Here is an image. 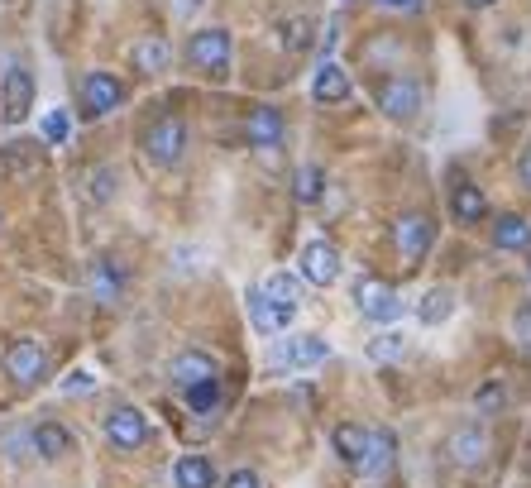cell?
Listing matches in <instances>:
<instances>
[{"mask_svg":"<svg viewBox=\"0 0 531 488\" xmlns=\"http://www.w3.org/2000/svg\"><path fill=\"white\" fill-rule=\"evenodd\" d=\"M230 29H197L192 39H187V63L201 67V72H211V77H221L225 67H230Z\"/></svg>","mask_w":531,"mask_h":488,"instance_id":"1","label":"cell"},{"mask_svg":"<svg viewBox=\"0 0 531 488\" xmlns=\"http://www.w3.org/2000/svg\"><path fill=\"white\" fill-rule=\"evenodd\" d=\"M354 307L364 311L369 321L388 326V321L402 316V297H398V288L383 283V278H359V283H354Z\"/></svg>","mask_w":531,"mask_h":488,"instance_id":"2","label":"cell"},{"mask_svg":"<svg viewBox=\"0 0 531 488\" xmlns=\"http://www.w3.org/2000/svg\"><path fill=\"white\" fill-rule=\"evenodd\" d=\"M5 374L15 378L20 388H39L48 378V355L39 340H10V350H5Z\"/></svg>","mask_w":531,"mask_h":488,"instance_id":"3","label":"cell"},{"mask_svg":"<svg viewBox=\"0 0 531 488\" xmlns=\"http://www.w3.org/2000/svg\"><path fill=\"white\" fill-rule=\"evenodd\" d=\"M182 149H187V125L177 115H158L154 125H149V134H144V154L168 168V163L182 158Z\"/></svg>","mask_w":531,"mask_h":488,"instance_id":"4","label":"cell"},{"mask_svg":"<svg viewBox=\"0 0 531 488\" xmlns=\"http://www.w3.org/2000/svg\"><path fill=\"white\" fill-rule=\"evenodd\" d=\"M374 101H378V111L388 115V120H412V115L421 111V87L412 82V77H388V82H378L374 91Z\"/></svg>","mask_w":531,"mask_h":488,"instance_id":"5","label":"cell"},{"mask_svg":"<svg viewBox=\"0 0 531 488\" xmlns=\"http://www.w3.org/2000/svg\"><path fill=\"white\" fill-rule=\"evenodd\" d=\"M120 101H125V87L115 82L111 72H87V77H82V115H87V120L111 115Z\"/></svg>","mask_w":531,"mask_h":488,"instance_id":"6","label":"cell"},{"mask_svg":"<svg viewBox=\"0 0 531 488\" xmlns=\"http://www.w3.org/2000/svg\"><path fill=\"white\" fill-rule=\"evenodd\" d=\"M393 240H398L402 259L417 264V259H426V249H431V240H436V225H431V216H421V211H407V216L393 225Z\"/></svg>","mask_w":531,"mask_h":488,"instance_id":"7","label":"cell"},{"mask_svg":"<svg viewBox=\"0 0 531 488\" xmlns=\"http://www.w3.org/2000/svg\"><path fill=\"white\" fill-rule=\"evenodd\" d=\"M326 355H331V345L321 335H292L273 350V364L278 369H316V364H326Z\"/></svg>","mask_w":531,"mask_h":488,"instance_id":"8","label":"cell"},{"mask_svg":"<svg viewBox=\"0 0 531 488\" xmlns=\"http://www.w3.org/2000/svg\"><path fill=\"white\" fill-rule=\"evenodd\" d=\"M168 374H173V383L182 388V393H192V388H201V383H216L221 364L206 355V350H182V355L168 364Z\"/></svg>","mask_w":531,"mask_h":488,"instance_id":"9","label":"cell"},{"mask_svg":"<svg viewBox=\"0 0 531 488\" xmlns=\"http://www.w3.org/2000/svg\"><path fill=\"white\" fill-rule=\"evenodd\" d=\"M106 441H111L115 450H139V445L149 441L144 412H139V407H115L111 417H106Z\"/></svg>","mask_w":531,"mask_h":488,"instance_id":"10","label":"cell"},{"mask_svg":"<svg viewBox=\"0 0 531 488\" xmlns=\"http://www.w3.org/2000/svg\"><path fill=\"white\" fill-rule=\"evenodd\" d=\"M0 106H5V125H20L24 115H29V106H34V77H29V67H10L5 72Z\"/></svg>","mask_w":531,"mask_h":488,"instance_id":"11","label":"cell"},{"mask_svg":"<svg viewBox=\"0 0 531 488\" xmlns=\"http://www.w3.org/2000/svg\"><path fill=\"white\" fill-rule=\"evenodd\" d=\"M302 278L316 283V288H331L335 278H340V254H335V244L311 240L307 249H302Z\"/></svg>","mask_w":531,"mask_h":488,"instance_id":"12","label":"cell"},{"mask_svg":"<svg viewBox=\"0 0 531 488\" xmlns=\"http://www.w3.org/2000/svg\"><path fill=\"white\" fill-rule=\"evenodd\" d=\"M283 111L278 106H254L249 111V120H244V134H249V144L254 149H278L283 144Z\"/></svg>","mask_w":531,"mask_h":488,"instance_id":"13","label":"cell"},{"mask_svg":"<svg viewBox=\"0 0 531 488\" xmlns=\"http://www.w3.org/2000/svg\"><path fill=\"white\" fill-rule=\"evenodd\" d=\"M244 302H249V321H254V331H259V335H278V331H288L292 316H297V311L278 307V302H268V297H264L259 288L244 292Z\"/></svg>","mask_w":531,"mask_h":488,"instance_id":"14","label":"cell"},{"mask_svg":"<svg viewBox=\"0 0 531 488\" xmlns=\"http://www.w3.org/2000/svg\"><path fill=\"white\" fill-rule=\"evenodd\" d=\"M311 96H316L321 106H340V101H350V77H345V67H340V63H321V67H316V77H311Z\"/></svg>","mask_w":531,"mask_h":488,"instance_id":"15","label":"cell"},{"mask_svg":"<svg viewBox=\"0 0 531 488\" xmlns=\"http://www.w3.org/2000/svg\"><path fill=\"white\" fill-rule=\"evenodd\" d=\"M484 455H488V436L479 431V426H460V431L450 436V460H455L460 469L484 465Z\"/></svg>","mask_w":531,"mask_h":488,"instance_id":"16","label":"cell"},{"mask_svg":"<svg viewBox=\"0 0 531 488\" xmlns=\"http://www.w3.org/2000/svg\"><path fill=\"white\" fill-rule=\"evenodd\" d=\"M173 484L177 488H216V469H211V460H201V455H182L173 465Z\"/></svg>","mask_w":531,"mask_h":488,"instance_id":"17","label":"cell"},{"mask_svg":"<svg viewBox=\"0 0 531 488\" xmlns=\"http://www.w3.org/2000/svg\"><path fill=\"white\" fill-rule=\"evenodd\" d=\"M29 436H34V450H39L44 460H63L67 450H72V431H67V426H58V422L34 426Z\"/></svg>","mask_w":531,"mask_h":488,"instance_id":"18","label":"cell"},{"mask_svg":"<svg viewBox=\"0 0 531 488\" xmlns=\"http://www.w3.org/2000/svg\"><path fill=\"white\" fill-rule=\"evenodd\" d=\"M450 211H455V221L474 225V221H484L488 201H484V192H479V187H474V182H460V187H455V192H450Z\"/></svg>","mask_w":531,"mask_h":488,"instance_id":"19","label":"cell"},{"mask_svg":"<svg viewBox=\"0 0 531 488\" xmlns=\"http://www.w3.org/2000/svg\"><path fill=\"white\" fill-rule=\"evenodd\" d=\"M364 445H369V431L364 426H354V422H345V426H335V455L345 460V465H364Z\"/></svg>","mask_w":531,"mask_h":488,"instance_id":"20","label":"cell"},{"mask_svg":"<svg viewBox=\"0 0 531 488\" xmlns=\"http://www.w3.org/2000/svg\"><path fill=\"white\" fill-rule=\"evenodd\" d=\"M134 67H139V72H163V67L173 63V48H168V39H154V34H149V39H139V44H134Z\"/></svg>","mask_w":531,"mask_h":488,"instance_id":"21","label":"cell"},{"mask_svg":"<svg viewBox=\"0 0 531 488\" xmlns=\"http://www.w3.org/2000/svg\"><path fill=\"white\" fill-rule=\"evenodd\" d=\"M493 244H498V249H531V221L527 216H498Z\"/></svg>","mask_w":531,"mask_h":488,"instance_id":"22","label":"cell"},{"mask_svg":"<svg viewBox=\"0 0 531 488\" xmlns=\"http://www.w3.org/2000/svg\"><path fill=\"white\" fill-rule=\"evenodd\" d=\"M393 431H369V445H364V474H383V469L393 465Z\"/></svg>","mask_w":531,"mask_h":488,"instance_id":"23","label":"cell"},{"mask_svg":"<svg viewBox=\"0 0 531 488\" xmlns=\"http://www.w3.org/2000/svg\"><path fill=\"white\" fill-rule=\"evenodd\" d=\"M91 288H96V302L111 307V302H120V292H125V278H120L106 259H96V264H91Z\"/></svg>","mask_w":531,"mask_h":488,"instance_id":"24","label":"cell"},{"mask_svg":"<svg viewBox=\"0 0 531 488\" xmlns=\"http://www.w3.org/2000/svg\"><path fill=\"white\" fill-rule=\"evenodd\" d=\"M268 297V302H278V307H288L297 311V297H302V283L292 278V273H268L264 278V288H259Z\"/></svg>","mask_w":531,"mask_h":488,"instance_id":"25","label":"cell"},{"mask_svg":"<svg viewBox=\"0 0 531 488\" xmlns=\"http://www.w3.org/2000/svg\"><path fill=\"white\" fill-rule=\"evenodd\" d=\"M450 311H455V292H450V288H431V292H426V297L417 302V316L426 321V326H441Z\"/></svg>","mask_w":531,"mask_h":488,"instance_id":"26","label":"cell"},{"mask_svg":"<svg viewBox=\"0 0 531 488\" xmlns=\"http://www.w3.org/2000/svg\"><path fill=\"white\" fill-rule=\"evenodd\" d=\"M321 192H326V173H321L316 163H307V168H297V182H292V197L302 201V206H311V201H321Z\"/></svg>","mask_w":531,"mask_h":488,"instance_id":"27","label":"cell"},{"mask_svg":"<svg viewBox=\"0 0 531 488\" xmlns=\"http://www.w3.org/2000/svg\"><path fill=\"white\" fill-rule=\"evenodd\" d=\"M402 350H407V340H402L398 331L374 335V340H369V359H374V364H393V359H398Z\"/></svg>","mask_w":531,"mask_h":488,"instance_id":"28","label":"cell"},{"mask_svg":"<svg viewBox=\"0 0 531 488\" xmlns=\"http://www.w3.org/2000/svg\"><path fill=\"white\" fill-rule=\"evenodd\" d=\"M187 407L201 412V417H211V412L221 407V383H201V388H192V393H187Z\"/></svg>","mask_w":531,"mask_h":488,"instance_id":"29","label":"cell"},{"mask_svg":"<svg viewBox=\"0 0 531 488\" xmlns=\"http://www.w3.org/2000/svg\"><path fill=\"white\" fill-rule=\"evenodd\" d=\"M311 44V20H288L283 24V48L288 53H302Z\"/></svg>","mask_w":531,"mask_h":488,"instance_id":"30","label":"cell"},{"mask_svg":"<svg viewBox=\"0 0 531 488\" xmlns=\"http://www.w3.org/2000/svg\"><path fill=\"white\" fill-rule=\"evenodd\" d=\"M39 130H44L48 144H63V139H67V115H63V111H48Z\"/></svg>","mask_w":531,"mask_h":488,"instance_id":"31","label":"cell"},{"mask_svg":"<svg viewBox=\"0 0 531 488\" xmlns=\"http://www.w3.org/2000/svg\"><path fill=\"white\" fill-rule=\"evenodd\" d=\"M474 407H479V412H498V407H503V388H498V383H484V388L474 393Z\"/></svg>","mask_w":531,"mask_h":488,"instance_id":"32","label":"cell"},{"mask_svg":"<svg viewBox=\"0 0 531 488\" xmlns=\"http://www.w3.org/2000/svg\"><path fill=\"white\" fill-rule=\"evenodd\" d=\"M512 335H517L522 345H531V302L517 307V316H512Z\"/></svg>","mask_w":531,"mask_h":488,"instance_id":"33","label":"cell"},{"mask_svg":"<svg viewBox=\"0 0 531 488\" xmlns=\"http://www.w3.org/2000/svg\"><path fill=\"white\" fill-rule=\"evenodd\" d=\"M91 182H96V187H91V192H96V197L106 201V197H111V192H115L111 182H120V178H115L111 168H96V173H91Z\"/></svg>","mask_w":531,"mask_h":488,"instance_id":"34","label":"cell"},{"mask_svg":"<svg viewBox=\"0 0 531 488\" xmlns=\"http://www.w3.org/2000/svg\"><path fill=\"white\" fill-rule=\"evenodd\" d=\"M29 158H34V144H15V149H10V154L0 158V168H24V163H29Z\"/></svg>","mask_w":531,"mask_h":488,"instance_id":"35","label":"cell"},{"mask_svg":"<svg viewBox=\"0 0 531 488\" xmlns=\"http://www.w3.org/2000/svg\"><path fill=\"white\" fill-rule=\"evenodd\" d=\"M91 388H96V378H91V374L63 378V393H67V398H77V393H91Z\"/></svg>","mask_w":531,"mask_h":488,"instance_id":"36","label":"cell"},{"mask_svg":"<svg viewBox=\"0 0 531 488\" xmlns=\"http://www.w3.org/2000/svg\"><path fill=\"white\" fill-rule=\"evenodd\" d=\"M225 488H264V484H259V474H254V469H235Z\"/></svg>","mask_w":531,"mask_h":488,"instance_id":"37","label":"cell"},{"mask_svg":"<svg viewBox=\"0 0 531 488\" xmlns=\"http://www.w3.org/2000/svg\"><path fill=\"white\" fill-rule=\"evenodd\" d=\"M201 5H206V0H173V15H177V20H192Z\"/></svg>","mask_w":531,"mask_h":488,"instance_id":"38","label":"cell"},{"mask_svg":"<svg viewBox=\"0 0 531 488\" xmlns=\"http://www.w3.org/2000/svg\"><path fill=\"white\" fill-rule=\"evenodd\" d=\"M517 178H522V187H531V144L522 149V158H517Z\"/></svg>","mask_w":531,"mask_h":488,"instance_id":"39","label":"cell"},{"mask_svg":"<svg viewBox=\"0 0 531 488\" xmlns=\"http://www.w3.org/2000/svg\"><path fill=\"white\" fill-rule=\"evenodd\" d=\"M177 268L187 273V268H201V254L197 249H177Z\"/></svg>","mask_w":531,"mask_h":488,"instance_id":"40","label":"cell"},{"mask_svg":"<svg viewBox=\"0 0 531 488\" xmlns=\"http://www.w3.org/2000/svg\"><path fill=\"white\" fill-rule=\"evenodd\" d=\"M378 5H388V10H417L421 0H378Z\"/></svg>","mask_w":531,"mask_h":488,"instance_id":"41","label":"cell"},{"mask_svg":"<svg viewBox=\"0 0 531 488\" xmlns=\"http://www.w3.org/2000/svg\"><path fill=\"white\" fill-rule=\"evenodd\" d=\"M465 5H474V10H484V5H493V0H465Z\"/></svg>","mask_w":531,"mask_h":488,"instance_id":"42","label":"cell"}]
</instances>
